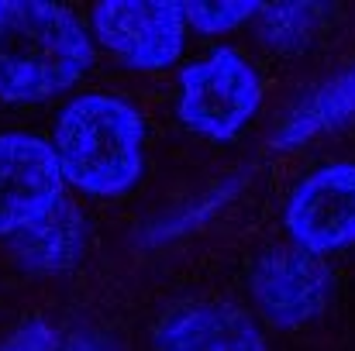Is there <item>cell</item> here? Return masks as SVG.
Returning a JSON list of instances; mask_svg holds the SVG:
<instances>
[{
	"label": "cell",
	"mask_w": 355,
	"mask_h": 351,
	"mask_svg": "<svg viewBox=\"0 0 355 351\" xmlns=\"http://www.w3.org/2000/svg\"><path fill=\"white\" fill-rule=\"evenodd\" d=\"M90 66L94 35L69 7L0 0V100L38 104L59 97Z\"/></svg>",
	"instance_id": "cell-1"
},
{
	"label": "cell",
	"mask_w": 355,
	"mask_h": 351,
	"mask_svg": "<svg viewBox=\"0 0 355 351\" xmlns=\"http://www.w3.org/2000/svg\"><path fill=\"white\" fill-rule=\"evenodd\" d=\"M52 148L66 186L121 197L145 172V120L121 97L83 93L59 111Z\"/></svg>",
	"instance_id": "cell-2"
},
{
	"label": "cell",
	"mask_w": 355,
	"mask_h": 351,
	"mask_svg": "<svg viewBox=\"0 0 355 351\" xmlns=\"http://www.w3.org/2000/svg\"><path fill=\"white\" fill-rule=\"evenodd\" d=\"M262 107V80L238 48H211L180 73V120L211 141H232Z\"/></svg>",
	"instance_id": "cell-3"
},
{
	"label": "cell",
	"mask_w": 355,
	"mask_h": 351,
	"mask_svg": "<svg viewBox=\"0 0 355 351\" xmlns=\"http://www.w3.org/2000/svg\"><path fill=\"white\" fill-rule=\"evenodd\" d=\"M66 204V176L52 141L31 131H0V237L38 228Z\"/></svg>",
	"instance_id": "cell-4"
},
{
	"label": "cell",
	"mask_w": 355,
	"mask_h": 351,
	"mask_svg": "<svg viewBox=\"0 0 355 351\" xmlns=\"http://www.w3.org/2000/svg\"><path fill=\"white\" fill-rule=\"evenodd\" d=\"M187 3L104 0L90 10L94 38L131 69H169L187 45Z\"/></svg>",
	"instance_id": "cell-5"
},
{
	"label": "cell",
	"mask_w": 355,
	"mask_h": 351,
	"mask_svg": "<svg viewBox=\"0 0 355 351\" xmlns=\"http://www.w3.org/2000/svg\"><path fill=\"white\" fill-rule=\"evenodd\" d=\"M283 224L293 248L318 258L355 244V162H328L307 172L286 200Z\"/></svg>",
	"instance_id": "cell-6"
},
{
	"label": "cell",
	"mask_w": 355,
	"mask_h": 351,
	"mask_svg": "<svg viewBox=\"0 0 355 351\" xmlns=\"http://www.w3.org/2000/svg\"><path fill=\"white\" fill-rule=\"evenodd\" d=\"M248 293L266 321L300 327L328 307L331 269L304 248H272L248 269Z\"/></svg>",
	"instance_id": "cell-7"
},
{
	"label": "cell",
	"mask_w": 355,
	"mask_h": 351,
	"mask_svg": "<svg viewBox=\"0 0 355 351\" xmlns=\"http://www.w3.org/2000/svg\"><path fill=\"white\" fill-rule=\"evenodd\" d=\"M155 351H266L255 321L232 303L190 300L155 327Z\"/></svg>",
	"instance_id": "cell-8"
},
{
	"label": "cell",
	"mask_w": 355,
	"mask_h": 351,
	"mask_svg": "<svg viewBox=\"0 0 355 351\" xmlns=\"http://www.w3.org/2000/svg\"><path fill=\"white\" fill-rule=\"evenodd\" d=\"M17 258L35 269V272H62L69 265H76V258L87 248V224L83 214L69 204H62L49 221H42L38 228L17 234Z\"/></svg>",
	"instance_id": "cell-9"
},
{
	"label": "cell",
	"mask_w": 355,
	"mask_h": 351,
	"mask_svg": "<svg viewBox=\"0 0 355 351\" xmlns=\"http://www.w3.org/2000/svg\"><path fill=\"white\" fill-rule=\"evenodd\" d=\"M355 114V66L349 73H342L338 80H331L328 87H321L318 93H311L293 114L286 117L276 131V145L279 148H297L304 141H311L314 134L342 124Z\"/></svg>",
	"instance_id": "cell-10"
},
{
	"label": "cell",
	"mask_w": 355,
	"mask_h": 351,
	"mask_svg": "<svg viewBox=\"0 0 355 351\" xmlns=\"http://www.w3.org/2000/svg\"><path fill=\"white\" fill-rule=\"evenodd\" d=\"M266 7L255 0H190L187 3V21L190 28L204 31V35H221V31H235L245 21L259 17Z\"/></svg>",
	"instance_id": "cell-11"
},
{
	"label": "cell",
	"mask_w": 355,
	"mask_h": 351,
	"mask_svg": "<svg viewBox=\"0 0 355 351\" xmlns=\"http://www.w3.org/2000/svg\"><path fill=\"white\" fill-rule=\"evenodd\" d=\"M52 348H55V334L42 321L24 324L21 331H14V338H7L0 345V351H52Z\"/></svg>",
	"instance_id": "cell-12"
}]
</instances>
